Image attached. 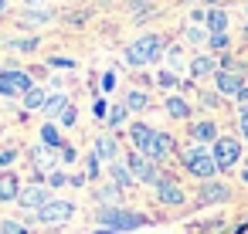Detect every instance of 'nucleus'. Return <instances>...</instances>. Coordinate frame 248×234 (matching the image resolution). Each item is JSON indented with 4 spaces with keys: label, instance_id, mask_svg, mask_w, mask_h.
<instances>
[{
    "label": "nucleus",
    "instance_id": "11",
    "mask_svg": "<svg viewBox=\"0 0 248 234\" xmlns=\"http://www.w3.org/2000/svg\"><path fill=\"white\" fill-rule=\"evenodd\" d=\"M51 17H55L51 7H31V11H21L17 24H21V28H41V24H48Z\"/></svg>",
    "mask_w": 248,
    "mask_h": 234
},
{
    "label": "nucleus",
    "instance_id": "46",
    "mask_svg": "<svg viewBox=\"0 0 248 234\" xmlns=\"http://www.w3.org/2000/svg\"><path fill=\"white\" fill-rule=\"evenodd\" d=\"M92 234H116L112 227H99V231H92Z\"/></svg>",
    "mask_w": 248,
    "mask_h": 234
},
{
    "label": "nucleus",
    "instance_id": "38",
    "mask_svg": "<svg viewBox=\"0 0 248 234\" xmlns=\"http://www.w3.org/2000/svg\"><path fill=\"white\" fill-rule=\"evenodd\" d=\"M17 160V149H4V153H0V166H11Z\"/></svg>",
    "mask_w": 248,
    "mask_h": 234
},
{
    "label": "nucleus",
    "instance_id": "7",
    "mask_svg": "<svg viewBox=\"0 0 248 234\" xmlns=\"http://www.w3.org/2000/svg\"><path fill=\"white\" fill-rule=\"evenodd\" d=\"M214 163H217V170H231L234 163H238V156H241V146H238V139H231V136H221V139H214Z\"/></svg>",
    "mask_w": 248,
    "mask_h": 234
},
{
    "label": "nucleus",
    "instance_id": "18",
    "mask_svg": "<svg viewBox=\"0 0 248 234\" xmlns=\"http://www.w3.org/2000/svg\"><path fill=\"white\" fill-rule=\"evenodd\" d=\"M231 193H228V187L224 183H204V190H201V204H221V200H228Z\"/></svg>",
    "mask_w": 248,
    "mask_h": 234
},
{
    "label": "nucleus",
    "instance_id": "8",
    "mask_svg": "<svg viewBox=\"0 0 248 234\" xmlns=\"http://www.w3.org/2000/svg\"><path fill=\"white\" fill-rule=\"evenodd\" d=\"M51 200V187H45V183H31V187H21V197H17V204L24 207V210H41L45 204Z\"/></svg>",
    "mask_w": 248,
    "mask_h": 234
},
{
    "label": "nucleus",
    "instance_id": "29",
    "mask_svg": "<svg viewBox=\"0 0 248 234\" xmlns=\"http://www.w3.org/2000/svg\"><path fill=\"white\" fill-rule=\"evenodd\" d=\"M95 197H99V204H106V207H112V204L119 200V187H116V183H112V187H102V190H99Z\"/></svg>",
    "mask_w": 248,
    "mask_h": 234
},
{
    "label": "nucleus",
    "instance_id": "30",
    "mask_svg": "<svg viewBox=\"0 0 248 234\" xmlns=\"http://www.w3.org/2000/svg\"><path fill=\"white\" fill-rule=\"evenodd\" d=\"M0 234H28V227L17 220H0Z\"/></svg>",
    "mask_w": 248,
    "mask_h": 234
},
{
    "label": "nucleus",
    "instance_id": "37",
    "mask_svg": "<svg viewBox=\"0 0 248 234\" xmlns=\"http://www.w3.org/2000/svg\"><path fill=\"white\" fill-rule=\"evenodd\" d=\"M85 176H89V180H95V176H99V156H95V153L89 156V173H85Z\"/></svg>",
    "mask_w": 248,
    "mask_h": 234
},
{
    "label": "nucleus",
    "instance_id": "10",
    "mask_svg": "<svg viewBox=\"0 0 248 234\" xmlns=\"http://www.w3.org/2000/svg\"><path fill=\"white\" fill-rule=\"evenodd\" d=\"M17 197H21V180L11 170H4L0 173V204H14Z\"/></svg>",
    "mask_w": 248,
    "mask_h": 234
},
{
    "label": "nucleus",
    "instance_id": "13",
    "mask_svg": "<svg viewBox=\"0 0 248 234\" xmlns=\"http://www.w3.org/2000/svg\"><path fill=\"white\" fill-rule=\"evenodd\" d=\"M153 136H156V129H150L146 122H133L129 126V139H133L136 153H146V146L153 143Z\"/></svg>",
    "mask_w": 248,
    "mask_h": 234
},
{
    "label": "nucleus",
    "instance_id": "19",
    "mask_svg": "<svg viewBox=\"0 0 248 234\" xmlns=\"http://www.w3.org/2000/svg\"><path fill=\"white\" fill-rule=\"evenodd\" d=\"M68 105H72V102H68V95H62V92H58V95H48V102H45V109H41V112H45V116H48V122H51V119H55V116H62Z\"/></svg>",
    "mask_w": 248,
    "mask_h": 234
},
{
    "label": "nucleus",
    "instance_id": "47",
    "mask_svg": "<svg viewBox=\"0 0 248 234\" xmlns=\"http://www.w3.org/2000/svg\"><path fill=\"white\" fill-rule=\"evenodd\" d=\"M7 14V0H0V17H4Z\"/></svg>",
    "mask_w": 248,
    "mask_h": 234
},
{
    "label": "nucleus",
    "instance_id": "34",
    "mask_svg": "<svg viewBox=\"0 0 248 234\" xmlns=\"http://www.w3.org/2000/svg\"><path fill=\"white\" fill-rule=\"evenodd\" d=\"M211 48L214 51H224L228 48V34H211Z\"/></svg>",
    "mask_w": 248,
    "mask_h": 234
},
{
    "label": "nucleus",
    "instance_id": "26",
    "mask_svg": "<svg viewBox=\"0 0 248 234\" xmlns=\"http://www.w3.org/2000/svg\"><path fill=\"white\" fill-rule=\"evenodd\" d=\"M167 112H170L173 119H187V116H190V105H187L184 99H177V95H170V99H167Z\"/></svg>",
    "mask_w": 248,
    "mask_h": 234
},
{
    "label": "nucleus",
    "instance_id": "32",
    "mask_svg": "<svg viewBox=\"0 0 248 234\" xmlns=\"http://www.w3.org/2000/svg\"><path fill=\"white\" fill-rule=\"evenodd\" d=\"M48 65H51V68H75V58H62V55H55V58H48Z\"/></svg>",
    "mask_w": 248,
    "mask_h": 234
},
{
    "label": "nucleus",
    "instance_id": "49",
    "mask_svg": "<svg viewBox=\"0 0 248 234\" xmlns=\"http://www.w3.org/2000/svg\"><path fill=\"white\" fill-rule=\"evenodd\" d=\"M245 34H248V24H245Z\"/></svg>",
    "mask_w": 248,
    "mask_h": 234
},
{
    "label": "nucleus",
    "instance_id": "36",
    "mask_svg": "<svg viewBox=\"0 0 248 234\" xmlns=\"http://www.w3.org/2000/svg\"><path fill=\"white\" fill-rule=\"evenodd\" d=\"M92 112H95L99 119H106V116H109V105H106V99H95V105H92Z\"/></svg>",
    "mask_w": 248,
    "mask_h": 234
},
{
    "label": "nucleus",
    "instance_id": "40",
    "mask_svg": "<svg viewBox=\"0 0 248 234\" xmlns=\"http://www.w3.org/2000/svg\"><path fill=\"white\" fill-rule=\"evenodd\" d=\"M112 85H116V75H112V72H106V75H102V92H109Z\"/></svg>",
    "mask_w": 248,
    "mask_h": 234
},
{
    "label": "nucleus",
    "instance_id": "44",
    "mask_svg": "<svg viewBox=\"0 0 248 234\" xmlns=\"http://www.w3.org/2000/svg\"><path fill=\"white\" fill-rule=\"evenodd\" d=\"M85 180H89V176H78V173H75V176H68V183H72V187H82Z\"/></svg>",
    "mask_w": 248,
    "mask_h": 234
},
{
    "label": "nucleus",
    "instance_id": "2",
    "mask_svg": "<svg viewBox=\"0 0 248 234\" xmlns=\"http://www.w3.org/2000/svg\"><path fill=\"white\" fill-rule=\"evenodd\" d=\"M160 55H163V38H160V34H146V38H140V41H133V44L126 48V61H129L133 68L150 65V61H156Z\"/></svg>",
    "mask_w": 248,
    "mask_h": 234
},
{
    "label": "nucleus",
    "instance_id": "23",
    "mask_svg": "<svg viewBox=\"0 0 248 234\" xmlns=\"http://www.w3.org/2000/svg\"><path fill=\"white\" fill-rule=\"evenodd\" d=\"M21 102H24V109H45V102H48V92L34 85V88H31V92H28Z\"/></svg>",
    "mask_w": 248,
    "mask_h": 234
},
{
    "label": "nucleus",
    "instance_id": "21",
    "mask_svg": "<svg viewBox=\"0 0 248 234\" xmlns=\"http://www.w3.org/2000/svg\"><path fill=\"white\" fill-rule=\"evenodd\" d=\"M211 72H217L214 58L201 55V58H194V61H190V75H194V78H204V75H211Z\"/></svg>",
    "mask_w": 248,
    "mask_h": 234
},
{
    "label": "nucleus",
    "instance_id": "48",
    "mask_svg": "<svg viewBox=\"0 0 248 234\" xmlns=\"http://www.w3.org/2000/svg\"><path fill=\"white\" fill-rule=\"evenodd\" d=\"M241 180H245V183H248V170H245V173H241Z\"/></svg>",
    "mask_w": 248,
    "mask_h": 234
},
{
    "label": "nucleus",
    "instance_id": "22",
    "mask_svg": "<svg viewBox=\"0 0 248 234\" xmlns=\"http://www.w3.org/2000/svg\"><path fill=\"white\" fill-rule=\"evenodd\" d=\"M190 136L197 143H211V139H217V129H214V122H197V126H190Z\"/></svg>",
    "mask_w": 248,
    "mask_h": 234
},
{
    "label": "nucleus",
    "instance_id": "31",
    "mask_svg": "<svg viewBox=\"0 0 248 234\" xmlns=\"http://www.w3.org/2000/svg\"><path fill=\"white\" fill-rule=\"evenodd\" d=\"M58 122H62V126H75V122H78V109H75V105H68V109L58 116Z\"/></svg>",
    "mask_w": 248,
    "mask_h": 234
},
{
    "label": "nucleus",
    "instance_id": "16",
    "mask_svg": "<svg viewBox=\"0 0 248 234\" xmlns=\"http://www.w3.org/2000/svg\"><path fill=\"white\" fill-rule=\"evenodd\" d=\"M41 146H48V149H62V146H65V139H62V132H58V126H55V122H48V119H45V126H41Z\"/></svg>",
    "mask_w": 248,
    "mask_h": 234
},
{
    "label": "nucleus",
    "instance_id": "45",
    "mask_svg": "<svg viewBox=\"0 0 248 234\" xmlns=\"http://www.w3.org/2000/svg\"><path fill=\"white\" fill-rule=\"evenodd\" d=\"M238 102H241V105H248V85H245V88L238 92Z\"/></svg>",
    "mask_w": 248,
    "mask_h": 234
},
{
    "label": "nucleus",
    "instance_id": "24",
    "mask_svg": "<svg viewBox=\"0 0 248 234\" xmlns=\"http://www.w3.org/2000/svg\"><path fill=\"white\" fill-rule=\"evenodd\" d=\"M123 105L129 109V112H140V109H146L150 105V99H146V92H140V88H133L126 99H123Z\"/></svg>",
    "mask_w": 248,
    "mask_h": 234
},
{
    "label": "nucleus",
    "instance_id": "3",
    "mask_svg": "<svg viewBox=\"0 0 248 234\" xmlns=\"http://www.w3.org/2000/svg\"><path fill=\"white\" fill-rule=\"evenodd\" d=\"M180 160H184V166H187L194 176H201V180H211V176L217 173V163H214V156H211L204 146H190V149H184Z\"/></svg>",
    "mask_w": 248,
    "mask_h": 234
},
{
    "label": "nucleus",
    "instance_id": "12",
    "mask_svg": "<svg viewBox=\"0 0 248 234\" xmlns=\"http://www.w3.org/2000/svg\"><path fill=\"white\" fill-rule=\"evenodd\" d=\"M170 149H173V139H170L167 132H156V136H153V143L146 146V153H143V156H146V160H153V163H160L163 156H170Z\"/></svg>",
    "mask_w": 248,
    "mask_h": 234
},
{
    "label": "nucleus",
    "instance_id": "28",
    "mask_svg": "<svg viewBox=\"0 0 248 234\" xmlns=\"http://www.w3.org/2000/svg\"><path fill=\"white\" fill-rule=\"evenodd\" d=\"M126 116H129V109H126V105H112V109H109V116H106L109 129H119V126L126 122Z\"/></svg>",
    "mask_w": 248,
    "mask_h": 234
},
{
    "label": "nucleus",
    "instance_id": "33",
    "mask_svg": "<svg viewBox=\"0 0 248 234\" xmlns=\"http://www.w3.org/2000/svg\"><path fill=\"white\" fill-rule=\"evenodd\" d=\"M65 183H68V176H65V173H58V170H51V173H48V187H65Z\"/></svg>",
    "mask_w": 248,
    "mask_h": 234
},
{
    "label": "nucleus",
    "instance_id": "25",
    "mask_svg": "<svg viewBox=\"0 0 248 234\" xmlns=\"http://www.w3.org/2000/svg\"><path fill=\"white\" fill-rule=\"evenodd\" d=\"M38 38H14V41H7V48L11 51H21V55H31V51H38Z\"/></svg>",
    "mask_w": 248,
    "mask_h": 234
},
{
    "label": "nucleus",
    "instance_id": "1",
    "mask_svg": "<svg viewBox=\"0 0 248 234\" xmlns=\"http://www.w3.org/2000/svg\"><path fill=\"white\" fill-rule=\"evenodd\" d=\"M95 220H99V224H106V227H112L116 234H119V231H136V227H143V224H146V217H143V214L126 210V207H99Z\"/></svg>",
    "mask_w": 248,
    "mask_h": 234
},
{
    "label": "nucleus",
    "instance_id": "6",
    "mask_svg": "<svg viewBox=\"0 0 248 234\" xmlns=\"http://www.w3.org/2000/svg\"><path fill=\"white\" fill-rule=\"evenodd\" d=\"M126 166H129V173H133V180H140V183H160L163 180V173L156 170V163L153 160H146L143 153H129L126 156Z\"/></svg>",
    "mask_w": 248,
    "mask_h": 234
},
{
    "label": "nucleus",
    "instance_id": "27",
    "mask_svg": "<svg viewBox=\"0 0 248 234\" xmlns=\"http://www.w3.org/2000/svg\"><path fill=\"white\" fill-rule=\"evenodd\" d=\"M207 28H211V34H224L228 14H224V11H211V14H207Z\"/></svg>",
    "mask_w": 248,
    "mask_h": 234
},
{
    "label": "nucleus",
    "instance_id": "14",
    "mask_svg": "<svg viewBox=\"0 0 248 234\" xmlns=\"http://www.w3.org/2000/svg\"><path fill=\"white\" fill-rule=\"evenodd\" d=\"M245 85H241V75H234V72H217V92L221 95H238Z\"/></svg>",
    "mask_w": 248,
    "mask_h": 234
},
{
    "label": "nucleus",
    "instance_id": "35",
    "mask_svg": "<svg viewBox=\"0 0 248 234\" xmlns=\"http://www.w3.org/2000/svg\"><path fill=\"white\" fill-rule=\"evenodd\" d=\"M156 82H160L163 88H173V85H177V78H173L170 72H160V75H156Z\"/></svg>",
    "mask_w": 248,
    "mask_h": 234
},
{
    "label": "nucleus",
    "instance_id": "20",
    "mask_svg": "<svg viewBox=\"0 0 248 234\" xmlns=\"http://www.w3.org/2000/svg\"><path fill=\"white\" fill-rule=\"evenodd\" d=\"M109 176H112V183H116L119 190H126V187L133 183V173H129V166H126V163H119V160H116V163H109Z\"/></svg>",
    "mask_w": 248,
    "mask_h": 234
},
{
    "label": "nucleus",
    "instance_id": "43",
    "mask_svg": "<svg viewBox=\"0 0 248 234\" xmlns=\"http://www.w3.org/2000/svg\"><path fill=\"white\" fill-rule=\"evenodd\" d=\"M241 132H245V139H248V105L241 109Z\"/></svg>",
    "mask_w": 248,
    "mask_h": 234
},
{
    "label": "nucleus",
    "instance_id": "5",
    "mask_svg": "<svg viewBox=\"0 0 248 234\" xmlns=\"http://www.w3.org/2000/svg\"><path fill=\"white\" fill-rule=\"evenodd\" d=\"M72 217H75V204H72V200H55V197H51V200L38 210V220L48 224V227H62V224H68Z\"/></svg>",
    "mask_w": 248,
    "mask_h": 234
},
{
    "label": "nucleus",
    "instance_id": "15",
    "mask_svg": "<svg viewBox=\"0 0 248 234\" xmlns=\"http://www.w3.org/2000/svg\"><path fill=\"white\" fill-rule=\"evenodd\" d=\"M31 163H34V173L55 170V149H48V146H34V149H31Z\"/></svg>",
    "mask_w": 248,
    "mask_h": 234
},
{
    "label": "nucleus",
    "instance_id": "39",
    "mask_svg": "<svg viewBox=\"0 0 248 234\" xmlns=\"http://www.w3.org/2000/svg\"><path fill=\"white\" fill-rule=\"evenodd\" d=\"M75 156H78V153H75V146H68V143H65V146H62V160H65V163H72Z\"/></svg>",
    "mask_w": 248,
    "mask_h": 234
},
{
    "label": "nucleus",
    "instance_id": "17",
    "mask_svg": "<svg viewBox=\"0 0 248 234\" xmlns=\"http://www.w3.org/2000/svg\"><path fill=\"white\" fill-rule=\"evenodd\" d=\"M116 153H119V146H116L112 136H99V139H95V156H99V160L116 163Z\"/></svg>",
    "mask_w": 248,
    "mask_h": 234
},
{
    "label": "nucleus",
    "instance_id": "9",
    "mask_svg": "<svg viewBox=\"0 0 248 234\" xmlns=\"http://www.w3.org/2000/svg\"><path fill=\"white\" fill-rule=\"evenodd\" d=\"M156 197H160V204H167V207H180V204H184V190H180L170 176H163V180L156 183Z\"/></svg>",
    "mask_w": 248,
    "mask_h": 234
},
{
    "label": "nucleus",
    "instance_id": "41",
    "mask_svg": "<svg viewBox=\"0 0 248 234\" xmlns=\"http://www.w3.org/2000/svg\"><path fill=\"white\" fill-rule=\"evenodd\" d=\"M187 41H194V44H201V41H204V34H201L197 28H190V31H187Z\"/></svg>",
    "mask_w": 248,
    "mask_h": 234
},
{
    "label": "nucleus",
    "instance_id": "4",
    "mask_svg": "<svg viewBox=\"0 0 248 234\" xmlns=\"http://www.w3.org/2000/svg\"><path fill=\"white\" fill-rule=\"evenodd\" d=\"M31 88H34V78L28 72H21V68H4V72H0V95L24 99Z\"/></svg>",
    "mask_w": 248,
    "mask_h": 234
},
{
    "label": "nucleus",
    "instance_id": "42",
    "mask_svg": "<svg viewBox=\"0 0 248 234\" xmlns=\"http://www.w3.org/2000/svg\"><path fill=\"white\" fill-rule=\"evenodd\" d=\"M31 7H48V0H24V11H31Z\"/></svg>",
    "mask_w": 248,
    "mask_h": 234
}]
</instances>
